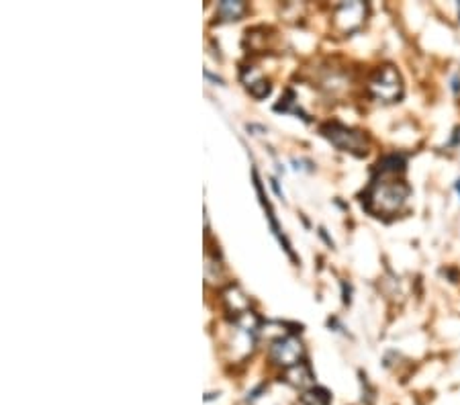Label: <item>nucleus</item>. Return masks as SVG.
Wrapping results in <instances>:
<instances>
[{"mask_svg":"<svg viewBox=\"0 0 460 405\" xmlns=\"http://www.w3.org/2000/svg\"><path fill=\"white\" fill-rule=\"evenodd\" d=\"M252 176H254V186H256V193H258V196H260V203H262V207L266 209L268 213V219H270V227H272V234L279 238V241L282 244V248L286 250V254L291 256L293 260H297V256H295V252H293V248H291V244H289V240L282 236L281 227H279V224H276V217H274V211H272V207H270V203H268L266 195H264V189H262V180H260V176H258V172L256 170H252Z\"/></svg>","mask_w":460,"mask_h":405,"instance_id":"obj_6","label":"nucleus"},{"mask_svg":"<svg viewBox=\"0 0 460 405\" xmlns=\"http://www.w3.org/2000/svg\"><path fill=\"white\" fill-rule=\"evenodd\" d=\"M274 111H282V113H295L299 117H303L305 121H309V117L301 111V106L297 105V101H295V92L293 90H286V94L281 99V103L279 105H274Z\"/></svg>","mask_w":460,"mask_h":405,"instance_id":"obj_11","label":"nucleus"},{"mask_svg":"<svg viewBox=\"0 0 460 405\" xmlns=\"http://www.w3.org/2000/svg\"><path fill=\"white\" fill-rule=\"evenodd\" d=\"M369 92L379 103H399L403 99V80L395 66H381L369 80Z\"/></svg>","mask_w":460,"mask_h":405,"instance_id":"obj_2","label":"nucleus"},{"mask_svg":"<svg viewBox=\"0 0 460 405\" xmlns=\"http://www.w3.org/2000/svg\"><path fill=\"white\" fill-rule=\"evenodd\" d=\"M369 6L364 2H344L338 6L336 11V27L341 33H352L356 31L362 23H364V16H366Z\"/></svg>","mask_w":460,"mask_h":405,"instance_id":"obj_5","label":"nucleus"},{"mask_svg":"<svg viewBox=\"0 0 460 405\" xmlns=\"http://www.w3.org/2000/svg\"><path fill=\"white\" fill-rule=\"evenodd\" d=\"M321 135L327 137L336 148H340L341 151H350V154H356V156H364L366 154V137L364 134H360L356 129L348 127V125H341L338 121H329L326 125H321Z\"/></svg>","mask_w":460,"mask_h":405,"instance_id":"obj_3","label":"nucleus"},{"mask_svg":"<svg viewBox=\"0 0 460 405\" xmlns=\"http://www.w3.org/2000/svg\"><path fill=\"white\" fill-rule=\"evenodd\" d=\"M341 289H344V303H346V305H350V291H352V289H350V285H346V283H341Z\"/></svg>","mask_w":460,"mask_h":405,"instance_id":"obj_13","label":"nucleus"},{"mask_svg":"<svg viewBox=\"0 0 460 405\" xmlns=\"http://www.w3.org/2000/svg\"><path fill=\"white\" fill-rule=\"evenodd\" d=\"M305 348L295 336H279L270 346V359L284 369H291L299 362H303Z\"/></svg>","mask_w":460,"mask_h":405,"instance_id":"obj_4","label":"nucleus"},{"mask_svg":"<svg viewBox=\"0 0 460 405\" xmlns=\"http://www.w3.org/2000/svg\"><path fill=\"white\" fill-rule=\"evenodd\" d=\"M331 395L324 387H311L301 395V404L305 405H329Z\"/></svg>","mask_w":460,"mask_h":405,"instance_id":"obj_10","label":"nucleus"},{"mask_svg":"<svg viewBox=\"0 0 460 405\" xmlns=\"http://www.w3.org/2000/svg\"><path fill=\"white\" fill-rule=\"evenodd\" d=\"M246 4L239 0H223L217 6V16H221V21H236L244 15Z\"/></svg>","mask_w":460,"mask_h":405,"instance_id":"obj_9","label":"nucleus"},{"mask_svg":"<svg viewBox=\"0 0 460 405\" xmlns=\"http://www.w3.org/2000/svg\"><path fill=\"white\" fill-rule=\"evenodd\" d=\"M248 90H250V94H252L254 99L262 101V99H266L268 94L272 92V86H270V82H268V80L260 78L258 82H254L252 86H248Z\"/></svg>","mask_w":460,"mask_h":405,"instance_id":"obj_12","label":"nucleus"},{"mask_svg":"<svg viewBox=\"0 0 460 405\" xmlns=\"http://www.w3.org/2000/svg\"><path fill=\"white\" fill-rule=\"evenodd\" d=\"M456 191H459V195H460V179L456 180Z\"/></svg>","mask_w":460,"mask_h":405,"instance_id":"obj_15","label":"nucleus"},{"mask_svg":"<svg viewBox=\"0 0 460 405\" xmlns=\"http://www.w3.org/2000/svg\"><path fill=\"white\" fill-rule=\"evenodd\" d=\"M403 170H405V156H401V154H386L385 158H381L374 166L376 176H395L397 172H403Z\"/></svg>","mask_w":460,"mask_h":405,"instance_id":"obj_7","label":"nucleus"},{"mask_svg":"<svg viewBox=\"0 0 460 405\" xmlns=\"http://www.w3.org/2000/svg\"><path fill=\"white\" fill-rule=\"evenodd\" d=\"M272 189H274V193H276V195L281 196L282 199V191H281V186H279V182H276V180L272 179Z\"/></svg>","mask_w":460,"mask_h":405,"instance_id":"obj_14","label":"nucleus"},{"mask_svg":"<svg viewBox=\"0 0 460 405\" xmlns=\"http://www.w3.org/2000/svg\"><path fill=\"white\" fill-rule=\"evenodd\" d=\"M409 193H411V189L407 182L393 179V176H376L362 196V205L374 217L395 215L405 205Z\"/></svg>","mask_w":460,"mask_h":405,"instance_id":"obj_1","label":"nucleus"},{"mask_svg":"<svg viewBox=\"0 0 460 405\" xmlns=\"http://www.w3.org/2000/svg\"><path fill=\"white\" fill-rule=\"evenodd\" d=\"M284 381L291 383V385H295V387H305V385H309L313 381L311 366H309L305 360L299 362V364H295V366H291V369L284 371Z\"/></svg>","mask_w":460,"mask_h":405,"instance_id":"obj_8","label":"nucleus"}]
</instances>
